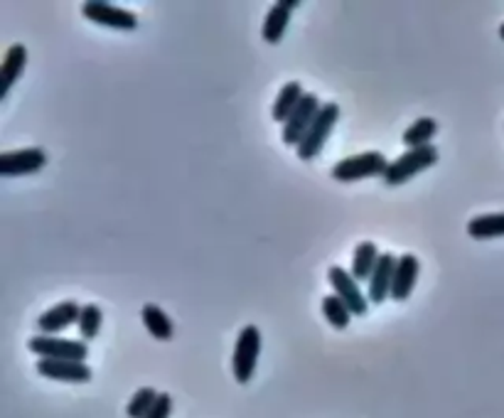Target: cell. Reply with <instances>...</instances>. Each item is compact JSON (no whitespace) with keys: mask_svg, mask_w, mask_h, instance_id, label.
Masks as SVG:
<instances>
[{"mask_svg":"<svg viewBox=\"0 0 504 418\" xmlns=\"http://www.w3.org/2000/svg\"><path fill=\"white\" fill-rule=\"evenodd\" d=\"M392 162L386 160L384 153L379 151H367V153L350 155L334 165L330 170V178L334 182H357V180H367V178H384L386 170H389Z\"/></svg>","mask_w":504,"mask_h":418,"instance_id":"6da1fadb","label":"cell"},{"mask_svg":"<svg viewBox=\"0 0 504 418\" xmlns=\"http://www.w3.org/2000/svg\"><path fill=\"white\" fill-rule=\"evenodd\" d=\"M258 355H261V330L257 325L241 327L239 337H237V347H234V357H231V372H234V379L241 386H247L254 379Z\"/></svg>","mask_w":504,"mask_h":418,"instance_id":"7a4b0ae2","label":"cell"},{"mask_svg":"<svg viewBox=\"0 0 504 418\" xmlns=\"http://www.w3.org/2000/svg\"><path fill=\"white\" fill-rule=\"evenodd\" d=\"M438 162V148L436 145H426V148H413V151H406L402 158L389 165V170L384 175V185L386 188H399L403 182H409L413 175L433 168Z\"/></svg>","mask_w":504,"mask_h":418,"instance_id":"3957f363","label":"cell"},{"mask_svg":"<svg viewBox=\"0 0 504 418\" xmlns=\"http://www.w3.org/2000/svg\"><path fill=\"white\" fill-rule=\"evenodd\" d=\"M337 121H340V106H337L334 102L323 103V109H320V113H317L315 123L310 126L305 138H303L298 148H296L300 160L305 162L315 160L317 155L323 153V148H325L327 138H330L333 129L337 126Z\"/></svg>","mask_w":504,"mask_h":418,"instance_id":"277c9868","label":"cell"},{"mask_svg":"<svg viewBox=\"0 0 504 418\" xmlns=\"http://www.w3.org/2000/svg\"><path fill=\"white\" fill-rule=\"evenodd\" d=\"M27 350L40 359H67V362H84L89 355L86 342L64 340L54 335H34L27 340Z\"/></svg>","mask_w":504,"mask_h":418,"instance_id":"5b68a950","label":"cell"},{"mask_svg":"<svg viewBox=\"0 0 504 418\" xmlns=\"http://www.w3.org/2000/svg\"><path fill=\"white\" fill-rule=\"evenodd\" d=\"M82 13L86 20H92L96 25L119 30V33H133L138 27L136 13L111 5V3H103V0H89L82 5Z\"/></svg>","mask_w":504,"mask_h":418,"instance_id":"8992f818","label":"cell"},{"mask_svg":"<svg viewBox=\"0 0 504 418\" xmlns=\"http://www.w3.org/2000/svg\"><path fill=\"white\" fill-rule=\"evenodd\" d=\"M327 281L333 286V293L337 298L344 303V306L350 307L352 316H367L369 310V298L367 293H362L359 288V281L350 271H344L342 266H333V268H327Z\"/></svg>","mask_w":504,"mask_h":418,"instance_id":"52a82bcc","label":"cell"},{"mask_svg":"<svg viewBox=\"0 0 504 418\" xmlns=\"http://www.w3.org/2000/svg\"><path fill=\"white\" fill-rule=\"evenodd\" d=\"M320 109H323L320 99H317L313 92H305L303 102L298 103V109L291 113V119L283 123V143L291 145V148H298L300 141H303L305 133L310 131V126L315 123Z\"/></svg>","mask_w":504,"mask_h":418,"instance_id":"ba28073f","label":"cell"},{"mask_svg":"<svg viewBox=\"0 0 504 418\" xmlns=\"http://www.w3.org/2000/svg\"><path fill=\"white\" fill-rule=\"evenodd\" d=\"M37 372L52 382L67 384H86L92 382V369L86 362H67V359H37Z\"/></svg>","mask_w":504,"mask_h":418,"instance_id":"9c48e42d","label":"cell"},{"mask_svg":"<svg viewBox=\"0 0 504 418\" xmlns=\"http://www.w3.org/2000/svg\"><path fill=\"white\" fill-rule=\"evenodd\" d=\"M47 165V153L43 148H23L0 155V175H33Z\"/></svg>","mask_w":504,"mask_h":418,"instance_id":"30bf717a","label":"cell"},{"mask_svg":"<svg viewBox=\"0 0 504 418\" xmlns=\"http://www.w3.org/2000/svg\"><path fill=\"white\" fill-rule=\"evenodd\" d=\"M396 264L399 258L393 257L392 251H382L379 264H376L374 274L369 278L367 298L374 306H382L386 298H392V286H393V274H396Z\"/></svg>","mask_w":504,"mask_h":418,"instance_id":"8fae6325","label":"cell"},{"mask_svg":"<svg viewBox=\"0 0 504 418\" xmlns=\"http://www.w3.org/2000/svg\"><path fill=\"white\" fill-rule=\"evenodd\" d=\"M79 316H82L79 303H74V300H64V303L52 306L47 313L40 316V320H37V330H40V335H54V337H57L62 330H67V327H72V325H77Z\"/></svg>","mask_w":504,"mask_h":418,"instance_id":"7c38bea8","label":"cell"},{"mask_svg":"<svg viewBox=\"0 0 504 418\" xmlns=\"http://www.w3.org/2000/svg\"><path fill=\"white\" fill-rule=\"evenodd\" d=\"M298 5H300L298 0H278V3L271 5V10H268V15H266L264 20V30H261L266 43L268 44L281 43L283 34H286L288 25H291L293 13L298 10Z\"/></svg>","mask_w":504,"mask_h":418,"instance_id":"4fadbf2b","label":"cell"},{"mask_svg":"<svg viewBox=\"0 0 504 418\" xmlns=\"http://www.w3.org/2000/svg\"><path fill=\"white\" fill-rule=\"evenodd\" d=\"M421 274V261L413 254H402L399 264H396V274H393V286H392V300L403 303L411 298V293L416 288Z\"/></svg>","mask_w":504,"mask_h":418,"instance_id":"5bb4252c","label":"cell"},{"mask_svg":"<svg viewBox=\"0 0 504 418\" xmlns=\"http://www.w3.org/2000/svg\"><path fill=\"white\" fill-rule=\"evenodd\" d=\"M27 67V47L25 44H13L5 52V60L0 64V102H5V96L13 92V86L20 82L23 72Z\"/></svg>","mask_w":504,"mask_h":418,"instance_id":"9a60e30c","label":"cell"},{"mask_svg":"<svg viewBox=\"0 0 504 418\" xmlns=\"http://www.w3.org/2000/svg\"><path fill=\"white\" fill-rule=\"evenodd\" d=\"M379 257H382V251H379V247H376L374 241H362V244H357V248H354V254H352L350 274L354 276L359 283H369V278L374 274L376 264H379Z\"/></svg>","mask_w":504,"mask_h":418,"instance_id":"2e32d148","label":"cell"},{"mask_svg":"<svg viewBox=\"0 0 504 418\" xmlns=\"http://www.w3.org/2000/svg\"><path fill=\"white\" fill-rule=\"evenodd\" d=\"M303 84L300 82H288V84H283V89L278 92L274 102V109H271V119L278 121V123H286V121L291 119V113L298 109V103L303 102Z\"/></svg>","mask_w":504,"mask_h":418,"instance_id":"e0dca14e","label":"cell"},{"mask_svg":"<svg viewBox=\"0 0 504 418\" xmlns=\"http://www.w3.org/2000/svg\"><path fill=\"white\" fill-rule=\"evenodd\" d=\"M141 317H143L146 330L153 335L155 340L160 342L172 340V335H175V325H172V320L168 317V313H165L163 307H158L155 303H146L143 310H141Z\"/></svg>","mask_w":504,"mask_h":418,"instance_id":"ac0fdd59","label":"cell"},{"mask_svg":"<svg viewBox=\"0 0 504 418\" xmlns=\"http://www.w3.org/2000/svg\"><path fill=\"white\" fill-rule=\"evenodd\" d=\"M468 234L475 241H488L504 237V212L495 214H480L468 222Z\"/></svg>","mask_w":504,"mask_h":418,"instance_id":"d6986e66","label":"cell"},{"mask_svg":"<svg viewBox=\"0 0 504 418\" xmlns=\"http://www.w3.org/2000/svg\"><path fill=\"white\" fill-rule=\"evenodd\" d=\"M438 133V121L436 119H423L413 121L409 129L403 131V145L413 151V148H426V145H433L431 141L436 138Z\"/></svg>","mask_w":504,"mask_h":418,"instance_id":"ffe728a7","label":"cell"},{"mask_svg":"<svg viewBox=\"0 0 504 418\" xmlns=\"http://www.w3.org/2000/svg\"><path fill=\"white\" fill-rule=\"evenodd\" d=\"M102 325H103V313L99 306H84L82 307V316H79V323H77V330L82 335V342H92L99 337L102 333Z\"/></svg>","mask_w":504,"mask_h":418,"instance_id":"44dd1931","label":"cell"},{"mask_svg":"<svg viewBox=\"0 0 504 418\" xmlns=\"http://www.w3.org/2000/svg\"><path fill=\"white\" fill-rule=\"evenodd\" d=\"M323 316H325V320L333 325L334 330H344L352 323V310L334 293L323 298Z\"/></svg>","mask_w":504,"mask_h":418,"instance_id":"7402d4cb","label":"cell"},{"mask_svg":"<svg viewBox=\"0 0 504 418\" xmlns=\"http://www.w3.org/2000/svg\"><path fill=\"white\" fill-rule=\"evenodd\" d=\"M158 396H160V394L155 392L153 386H143V389H138V392L131 396L129 406H126V416L146 418L148 413H150V409L155 406V402H158Z\"/></svg>","mask_w":504,"mask_h":418,"instance_id":"603a6c76","label":"cell"},{"mask_svg":"<svg viewBox=\"0 0 504 418\" xmlns=\"http://www.w3.org/2000/svg\"><path fill=\"white\" fill-rule=\"evenodd\" d=\"M170 413H172V396L170 394L160 392L158 402H155V406L150 409V413H148L146 418H170Z\"/></svg>","mask_w":504,"mask_h":418,"instance_id":"cb8c5ba5","label":"cell"},{"mask_svg":"<svg viewBox=\"0 0 504 418\" xmlns=\"http://www.w3.org/2000/svg\"><path fill=\"white\" fill-rule=\"evenodd\" d=\"M499 37H502V43H504V23L499 25Z\"/></svg>","mask_w":504,"mask_h":418,"instance_id":"d4e9b609","label":"cell"}]
</instances>
